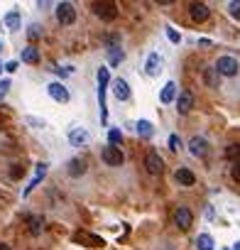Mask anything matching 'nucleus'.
Returning <instances> with one entry per match:
<instances>
[{
    "instance_id": "obj_35",
    "label": "nucleus",
    "mask_w": 240,
    "mask_h": 250,
    "mask_svg": "<svg viewBox=\"0 0 240 250\" xmlns=\"http://www.w3.org/2000/svg\"><path fill=\"white\" fill-rule=\"evenodd\" d=\"M27 35H30V40H32V42H35V40H40V27H37V25H32Z\"/></svg>"
},
{
    "instance_id": "obj_23",
    "label": "nucleus",
    "mask_w": 240,
    "mask_h": 250,
    "mask_svg": "<svg viewBox=\"0 0 240 250\" xmlns=\"http://www.w3.org/2000/svg\"><path fill=\"white\" fill-rule=\"evenodd\" d=\"M69 174H71V177H83V174H86V162L79 160V157L71 160V162H69Z\"/></svg>"
},
{
    "instance_id": "obj_30",
    "label": "nucleus",
    "mask_w": 240,
    "mask_h": 250,
    "mask_svg": "<svg viewBox=\"0 0 240 250\" xmlns=\"http://www.w3.org/2000/svg\"><path fill=\"white\" fill-rule=\"evenodd\" d=\"M167 40H169L172 44H179V42H181V35H179L174 27H167Z\"/></svg>"
},
{
    "instance_id": "obj_3",
    "label": "nucleus",
    "mask_w": 240,
    "mask_h": 250,
    "mask_svg": "<svg viewBox=\"0 0 240 250\" xmlns=\"http://www.w3.org/2000/svg\"><path fill=\"white\" fill-rule=\"evenodd\" d=\"M100 160L108 165V167H120L125 162V155L120 152V147H113V145H105L103 150H100Z\"/></svg>"
},
{
    "instance_id": "obj_12",
    "label": "nucleus",
    "mask_w": 240,
    "mask_h": 250,
    "mask_svg": "<svg viewBox=\"0 0 240 250\" xmlns=\"http://www.w3.org/2000/svg\"><path fill=\"white\" fill-rule=\"evenodd\" d=\"M47 167H49L47 162H40V165H37V172H35L32 182H30V184H27V189H25V196H30V194L40 187V182H42V179H44V174H47Z\"/></svg>"
},
{
    "instance_id": "obj_5",
    "label": "nucleus",
    "mask_w": 240,
    "mask_h": 250,
    "mask_svg": "<svg viewBox=\"0 0 240 250\" xmlns=\"http://www.w3.org/2000/svg\"><path fill=\"white\" fill-rule=\"evenodd\" d=\"M57 20H59V25H74V20H76V8H74L71 3H59V5H57Z\"/></svg>"
},
{
    "instance_id": "obj_1",
    "label": "nucleus",
    "mask_w": 240,
    "mask_h": 250,
    "mask_svg": "<svg viewBox=\"0 0 240 250\" xmlns=\"http://www.w3.org/2000/svg\"><path fill=\"white\" fill-rule=\"evenodd\" d=\"M108 83H110V74H108L105 66H100V69H98V105H100V123H103V125L108 123V105H105Z\"/></svg>"
},
{
    "instance_id": "obj_7",
    "label": "nucleus",
    "mask_w": 240,
    "mask_h": 250,
    "mask_svg": "<svg viewBox=\"0 0 240 250\" xmlns=\"http://www.w3.org/2000/svg\"><path fill=\"white\" fill-rule=\"evenodd\" d=\"M145 167H147L150 174H162L164 162H162V157H160L157 150H150V152H147V157H145Z\"/></svg>"
},
{
    "instance_id": "obj_6",
    "label": "nucleus",
    "mask_w": 240,
    "mask_h": 250,
    "mask_svg": "<svg viewBox=\"0 0 240 250\" xmlns=\"http://www.w3.org/2000/svg\"><path fill=\"white\" fill-rule=\"evenodd\" d=\"M47 91H49V96L57 101V103H69V88L61 83V81H52L49 86H47Z\"/></svg>"
},
{
    "instance_id": "obj_20",
    "label": "nucleus",
    "mask_w": 240,
    "mask_h": 250,
    "mask_svg": "<svg viewBox=\"0 0 240 250\" xmlns=\"http://www.w3.org/2000/svg\"><path fill=\"white\" fill-rule=\"evenodd\" d=\"M135 130H138V135L140 138H145V140H150L152 135H155V128H152V123L150 120H138V125H135Z\"/></svg>"
},
{
    "instance_id": "obj_34",
    "label": "nucleus",
    "mask_w": 240,
    "mask_h": 250,
    "mask_svg": "<svg viewBox=\"0 0 240 250\" xmlns=\"http://www.w3.org/2000/svg\"><path fill=\"white\" fill-rule=\"evenodd\" d=\"M230 177H233L235 182H240V162H233V167H230Z\"/></svg>"
},
{
    "instance_id": "obj_19",
    "label": "nucleus",
    "mask_w": 240,
    "mask_h": 250,
    "mask_svg": "<svg viewBox=\"0 0 240 250\" xmlns=\"http://www.w3.org/2000/svg\"><path fill=\"white\" fill-rule=\"evenodd\" d=\"M74 238H76L79 243H86L88 248H100V245H103V240H100L98 235H91V233H86V230H81V233H76Z\"/></svg>"
},
{
    "instance_id": "obj_32",
    "label": "nucleus",
    "mask_w": 240,
    "mask_h": 250,
    "mask_svg": "<svg viewBox=\"0 0 240 250\" xmlns=\"http://www.w3.org/2000/svg\"><path fill=\"white\" fill-rule=\"evenodd\" d=\"M169 150H172V152H179V150H181V140H179V135H169Z\"/></svg>"
},
{
    "instance_id": "obj_13",
    "label": "nucleus",
    "mask_w": 240,
    "mask_h": 250,
    "mask_svg": "<svg viewBox=\"0 0 240 250\" xmlns=\"http://www.w3.org/2000/svg\"><path fill=\"white\" fill-rule=\"evenodd\" d=\"M88 140H91V135H88V130H83V128H74V130L69 133V143H71L74 147H83Z\"/></svg>"
},
{
    "instance_id": "obj_8",
    "label": "nucleus",
    "mask_w": 240,
    "mask_h": 250,
    "mask_svg": "<svg viewBox=\"0 0 240 250\" xmlns=\"http://www.w3.org/2000/svg\"><path fill=\"white\" fill-rule=\"evenodd\" d=\"M174 223H177L181 230H189L191 223H194V213H191L186 206H179V208L174 211Z\"/></svg>"
},
{
    "instance_id": "obj_4",
    "label": "nucleus",
    "mask_w": 240,
    "mask_h": 250,
    "mask_svg": "<svg viewBox=\"0 0 240 250\" xmlns=\"http://www.w3.org/2000/svg\"><path fill=\"white\" fill-rule=\"evenodd\" d=\"M93 10H96V15H98L100 20H105V22H113V20L118 18V5L110 3V0H103V3H93Z\"/></svg>"
},
{
    "instance_id": "obj_16",
    "label": "nucleus",
    "mask_w": 240,
    "mask_h": 250,
    "mask_svg": "<svg viewBox=\"0 0 240 250\" xmlns=\"http://www.w3.org/2000/svg\"><path fill=\"white\" fill-rule=\"evenodd\" d=\"M174 177H177L179 187H194V182H196V174L191 169H186V167H179Z\"/></svg>"
},
{
    "instance_id": "obj_9",
    "label": "nucleus",
    "mask_w": 240,
    "mask_h": 250,
    "mask_svg": "<svg viewBox=\"0 0 240 250\" xmlns=\"http://www.w3.org/2000/svg\"><path fill=\"white\" fill-rule=\"evenodd\" d=\"M189 15L194 22H203V20H208V5L206 3H189Z\"/></svg>"
},
{
    "instance_id": "obj_31",
    "label": "nucleus",
    "mask_w": 240,
    "mask_h": 250,
    "mask_svg": "<svg viewBox=\"0 0 240 250\" xmlns=\"http://www.w3.org/2000/svg\"><path fill=\"white\" fill-rule=\"evenodd\" d=\"M225 155H228L230 160H235V162H240V145H230V147L225 150Z\"/></svg>"
},
{
    "instance_id": "obj_27",
    "label": "nucleus",
    "mask_w": 240,
    "mask_h": 250,
    "mask_svg": "<svg viewBox=\"0 0 240 250\" xmlns=\"http://www.w3.org/2000/svg\"><path fill=\"white\" fill-rule=\"evenodd\" d=\"M120 143H123V133H120L118 128H110V133H108V145L118 147Z\"/></svg>"
},
{
    "instance_id": "obj_38",
    "label": "nucleus",
    "mask_w": 240,
    "mask_h": 250,
    "mask_svg": "<svg viewBox=\"0 0 240 250\" xmlns=\"http://www.w3.org/2000/svg\"><path fill=\"white\" fill-rule=\"evenodd\" d=\"M233 250H240V240H238V243H235V245H233Z\"/></svg>"
},
{
    "instance_id": "obj_26",
    "label": "nucleus",
    "mask_w": 240,
    "mask_h": 250,
    "mask_svg": "<svg viewBox=\"0 0 240 250\" xmlns=\"http://www.w3.org/2000/svg\"><path fill=\"white\" fill-rule=\"evenodd\" d=\"M196 245H199V250H213V238L208 233H201L199 240H196Z\"/></svg>"
},
{
    "instance_id": "obj_39",
    "label": "nucleus",
    "mask_w": 240,
    "mask_h": 250,
    "mask_svg": "<svg viewBox=\"0 0 240 250\" xmlns=\"http://www.w3.org/2000/svg\"><path fill=\"white\" fill-rule=\"evenodd\" d=\"M0 71H3V66H0Z\"/></svg>"
},
{
    "instance_id": "obj_17",
    "label": "nucleus",
    "mask_w": 240,
    "mask_h": 250,
    "mask_svg": "<svg viewBox=\"0 0 240 250\" xmlns=\"http://www.w3.org/2000/svg\"><path fill=\"white\" fill-rule=\"evenodd\" d=\"M203 83H206L208 88H218V86H220V76H218L216 66H206V69H203Z\"/></svg>"
},
{
    "instance_id": "obj_25",
    "label": "nucleus",
    "mask_w": 240,
    "mask_h": 250,
    "mask_svg": "<svg viewBox=\"0 0 240 250\" xmlns=\"http://www.w3.org/2000/svg\"><path fill=\"white\" fill-rule=\"evenodd\" d=\"M27 223H30V233L32 235H40L42 233V218L40 216H27Z\"/></svg>"
},
{
    "instance_id": "obj_28",
    "label": "nucleus",
    "mask_w": 240,
    "mask_h": 250,
    "mask_svg": "<svg viewBox=\"0 0 240 250\" xmlns=\"http://www.w3.org/2000/svg\"><path fill=\"white\" fill-rule=\"evenodd\" d=\"M25 123H27V125H32V128H37V130L47 128V123H44V120H40V118H35V115H27V118H25Z\"/></svg>"
},
{
    "instance_id": "obj_14",
    "label": "nucleus",
    "mask_w": 240,
    "mask_h": 250,
    "mask_svg": "<svg viewBox=\"0 0 240 250\" xmlns=\"http://www.w3.org/2000/svg\"><path fill=\"white\" fill-rule=\"evenodd\" d=\"M113 93H115L118 101H128V98H130V86H128V81H125V79H115V81H113Z\"/></svg>"
},
{
    "instance_id": "obj_18",
    "label": "nucleus",
    "mask_w": 240,
    "mask_h": 250,
    "mask_svg": "<svg viewBox=\"0 0 240 250\" xmlns=\"http://www.w3.org/2000/svg\"><path fill=\"white\" fill-rule=\"evenodd\" d=\"M174 98H177V83H174V81H167L164 88H162V93H160V101H162L164 105H169Z\"/></svg>"
},
{
    "instance_id": "obj_33",
    "label": "nucleus",
    "mask_w": 240,
    "mask_h": 250,
    "mask_svg": "<svg viewBox=\"0 0 240 250\" xmlns=\"http://www.w3.org/2000/svg\"><path fill=\"white\" fill-rule=\"evenodd\" d=\"M8 91H10V79L0 81V98H5V96H8Z\"/></svg>"
},
{
    "instance_id": "obj_10",
    "label": "nucleus",
    "mask_w": 240,
    "mask_h": 250,
    "mask_svg": "<svg viewBox=\"0 0 240 250\" xmlns=\"http://www.w3.org/2000/svg\"><path fill=\"white\" fill-rule=\"evenodd\" d=\"M160 71H162V57H160V52H152L147 57V62H145V74L147 76H157Z\"/></svg>"
},
{
    "instance_id": "obj_11",
    "label": "nucleus",
    "mask_w": 240,
    "mask_h": 250,
    "mask_svg": "<svg viewBox=\"0 0 240 250\" xmlns=\"http://www.w3.org/2000/svg\"><path fill=\"white\" fill-rule=\"evenodd\" d=\"M191 108H194V93H191V91H181L179 98H177V110H179L181 115H186Z\"/></svg>"
},
{
    "instance_id": "obj_37",
    "label": "nucleus",
    "mask_w": 240,
    "mask_h": 250,
    "mask_svg": "<svg viewBox=\"0 0 240 250\" xmlns=\"http://www.w3.org/2000/svg\"><path fill=\"white\" fill-rule=\"evenodd\" d=\"M0 250H10V245H5V243H0Z\"/></svg>"
},
{
    "instance_id": "obj_29",
    "label": "nucleus",
    "mask_w": 240,
    "mask_h": 250,
    "mask_svg": "<svg viewBox=\"0 0 240 250\" xmlns=\"http://www.w3.org/2000/svg\"><path fill=\"white\" fill-rule=\"evenodd\" d=\"M228 13H230V18H235L240 22V0H233V3L228 5Z\"/></svg>"
},
{
    "instance_id": "obj_24",
    "label": "nucleus",
    "mask_w": 240,
    "mask_h": 250,
    "mask_svg": "<svg viewBox=\"0 0 240 250\" xmlns=\"http://www.w3.org/2000/svg\"><path fill=\"white\" fill-rule=\"evenodd\" d=\"M22 62H25V64H37V62H40V52H37V47H32V44L25 47V49H22Z\"/></svg>"
},
{
    "instance_id": "obj_2",
    "label": "nucleus",
    "mask_w": 240,
    "mask_h": 250,
    "mask_svg": "<svg viewBox=\"0 0 240 250\" xmlns=\"http://www.w3.org/2000/svg\"><path fill=\"white\" fill-rule=\"evenodd\" d=\"M216 71H218V76H238V71H240V64H238V59L235 57H218V62H216Z\"/></svg>"
},
{
    "instance_id": "obj_22",
    "label": "nucleus",
    "mask_w": 240,
    "mask_h": 250,
    "mask_svg": "<svg viewBox=\"0 0 240 250\" xmlns=\"http://www.w3.org/2000/svg\"><path fill=\"white\" fill-rule=\"evenodd\" d=\"M3 22H5L8 30H20V22H22V20H20V13H18V10H10V13L3 18Z\"/></svg>"
},
{
    "instance_id": "obj_15",
    "label": "nucleus",
    "mask_w": 240,
    "mask_h": 250,
    "mask_svg": "<svg viewBox=\"0 0 240 250\" xmlns=\"http://www.w3.org/2000/svg\"><path fill=\"white\" fill-rule=\"evenodd\" d=\"M189 150H191V155H194V157H203V155L208 152V143H206L203 138H199V135H196V138H191V140H189Z\"/></svg>"
},
{
    "instance_id": "obj_36",
    "label": "nucleus",
    "mask_w": 240,
    "mask_h": 250,
    "mask_svg": "<svg viewBox=\"0 0 240 250\" xmlns=\"http://www.w3.org/2000/svg\"><path fill=\"white\" fill-rule=\"evenodd\" d=\"M5 71H10V74L18 71V62H8V64H5Z\"/></svg>"
},
{
    "instance_id": "obj_21",
    "label": "nucleus",
    "mask_w": 240,
    "mask_h": 250,
    "mask_svg": "<svg viewBox=\"0 0 240 250\" xmlns=\"http://www.w3.org/2000/svg\"><path fill=\"white\" fill-rule=\"evenodd\" d=\"M105 52H108V62H110L113 66H118L120 62L125 59V52L120 49V44H118V47H110V49H105Z\"/></svg>"
}]
</instances>
